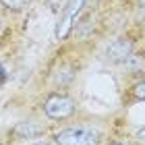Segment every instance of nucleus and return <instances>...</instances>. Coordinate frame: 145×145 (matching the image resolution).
Segmentation results:
<instances>
[{
  "label": "nucleus",
  "instance_id": "1",
  "mask_svg": "<svg viewBox=\"0 0 145 145\" xmlns=\"http://www.w3.org/2000/svg\"><path fill=\"white\" fill-rule=\"evenodd\" d=\"M56 143L58 145H97L100 141V131L93 127H71L56 133Z\"/></svg>",
  "mask_w": 145,
  "mask_h": 145
},
{
  "label": "nucleus",
  "instance_id": "2",
  "mask_svg": "<svg viewBox=\"0 0 145 145\" xmlns=\"http://www.w3.org/2000/svg\"><path fill=\"white\" fill-rule=\"evenodd\" d=\"M44 112L54 120H62V118L72 116L75 112V102L67 95H50L44 104Z\"/></svg>",
  "mask_w": 145,
  "mask_h": 145
},
{
  "label": "nucleus",
  "instance_id": "3",
  "mask_svg": "<svg viewBox=\"0 0 145 145\" xmlns=\"http://www.w3.org/2000/svg\"><path fill=\"white\" fill-rule=\"evenodd\" d=\"M83 4H85V0H69V4H67V8H64V12H62L60 21H58V29H56V37L58 39H64L69 35V31L72 27V21L77 19L79 10L83 8Z\"/></svg>",
  "mask_w": 145,
  "mask_h": 145
},
{
  "label": "nucleus",
  "instance_id": "4",
  "mask_svg": "<svg viewBox=\"0 0 145 145\" xmlns=\"http://www.w3.org/2000/svg\"><path fill=\"white\" fill-rule=\"evenodd\" d=\"M131 50H133V44L129 39H116V42L110 44L108 48V58L112 62H127L129 56H131Z\"/></svg>",
  "mask_w": 145,
  "mask_h": 145
},
{
  "label": "nucleus",
  "instance_id": "5",
  "mask_svg": "<svg viewBox=\"0 0 145 145\" xmlns=\"http://www.w3.org/2000/svg\"><path fill=\"white\" fill-rule=\"evenodd\" d=\"M127 67L133 72H141L145 69V56L143 54H131L129 60H127Z\"/></svg>",
  "mask_w": 145,
  "mask_h": 145
},
{
  "label": "nucleus",
  "instance_id": "6",
  "mask_svg": "<svg viewBox=\"0 0 145 145\" xmlns=\"http://www.w3.org/2000/svg\"><path fill=\"white\" fill-rule=\"evenodd\" d=\"M19 135H27V137H33L39 133V129L37 127H31V122H23V124H19V127L15 129Z\"/></svg>",
  "mask_w": 145,
  "mask_h": 145
},
{
  "label": "nucleus",
  "instance_id": "7",
  "mask_svg": "<svg viewBox=\"0 0 145 145\" xmlns=\"http://www.w3.org/2000/svg\"><path fill=\"white\" fill-rule=\"evenodd\" d=\"M0 2L8 8H23V6H27L29 0H0Z\"/></svg>",
  "mask_w": 145,
  "mask_h": 145
},
{
  "label": "nucleus",
  "instance_id": "8",
  "mask_svg": "<svg viewBox=\"0 0 145 145\" xmlns=\"http://www.w3.org/2000/svg\"><path fill=\"white\" fill-rule=\"evenodd\" d=\"M133 93H135V97H139V100H145V79H143L141 83H137V85H135Z\"/></svg>",
  "mask_w": 145,
  "mask_h": 145
},
{
  "label": "nucleus",
  "instance_id": "9",
  "mask_svg": "<svg viewBox=\"0 0 145 145\" xmlns=\"http://www.w3.org/2000/svg\"><path fill=\"white\" fill-rule=\"evenodd\" d=\"M46 2H48V4L52 6V8H60V6H62L64 2H67V0H46Z\"/></svg>",
  "mask_w": 145,
  "mask_h": 145
},
{
  "label": "nucleus",
  "instance_id": "10",
  "mask_svg": "<svg viewBox=\"0 0 145 145\" xmlns=\"http://www.w3.org/2000/svg\"><path fill=\"white\" fill-rule=\"evenodd\" d=\"M137 139L145 143V127H143V129H139V133H137Z\"/></svg>",
  "mask_w": 145,
  "mask_h": 145
},
{
  "label": "nucleus",
  "instance_id": "11",
  "mask_svg": "<svg viewBox=\"0 0 145 145\" xmlns=\"http://www.w3.org/2000/svg\"><path fill=\"white\" fill-rule=\"evenodd\" d=\"M108 145H127V143H122V141H112V143H108Z\"/></svg>",
  "mask_w": 145,
  "mask_h": 145
},
{
  "label": "nucleus",
  "instance_id": "12",
  "mask_svg": "<svg viewBox=\"0 0 145 145\" xmlns=\"http://www.w3.org/2000/svg\"><path fill=\"white\" fill-rule=\"evenodd\" d=\"M0 81H4V71H2V67H0Z\"/></svg>",
  "mask_w": 145,
  "mask_h": 145
},
{
  "label": "nucleus",
  "instance_id": "13",
  "mask_svg": "<svg viewBox=\"0 0 145 145\" xmlns=\"http://www.w3.org/2000/svg\"><path fill=\"white\" fill-rule=\"evenodd\" d=\"M31 145H50V143H46V141H37V143H31Z\"/></svg>",
  "mask_w": 145,
  "mask_h": 145
},
{
  "label": "nucleus",
  "instance_id": "14",
  "mask_svg": "<svg viewBox=\"0 0 145 145\" xmlns=\"http://www.w3.org/2000/svg\"><path fill=\"white\" fill-rule=\"evenodd\" d=\"M139 4H141V8H145V0H139Z\"/></svg>",
  "mask_w": 145,
  "mask_h": 145
}]
</instances>
